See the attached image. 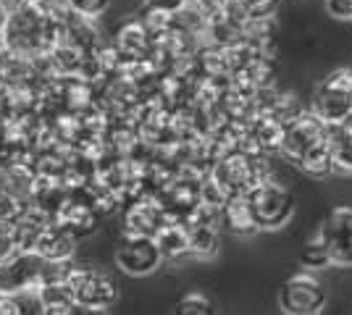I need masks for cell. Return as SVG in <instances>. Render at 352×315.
I'll list each match as a JSON object with an SVG mask.
<instances>
[{
    "mask_svg": "<svg viewBox=\"0 0 352 315\" xmlns=\"http://www.w3.org/2000/svg\"><path fill=\"white\" fill-rule=\"evenodd\" d=\"M248 200L261 229H279V226H284L292 218L294 213L292 192L287 187H281L279 181H274L271 176L252 184L248 192Z\"/></svg>",
    "mask_w": 352,
    "mask_h": 315,
    "instance_id": "obj_1",
    "label": "cell"
},
{
    "mask_svg": "<svg viewBox=\"0 0 352 315\" xmlns=\"http://www.w3.org/2000/svg\"><path fill=\"white\" fill-rule=\"evenodd\" d=\"M113 263L126 276H150L161 268L163 255L155 237L124 231V237L118 240L116 250H113Z\"/></svg>",
    "mask_w": 352,
    "mask_h": 315,
    "instance_id": "obj_2",
    "label": "cell"
},
{
    "mask_svg": "<svg viewBox=\"0 0 352 315\" xmlns=\"http://www.w3.org/2000/svg\"><path fill=\"white\" fill-rule=\"evenodd\" d=\"M313 110L326 124L344 121L352 113V71L339 69L321 79L313 92Z\"/></svg>",
    "mask_w": 352,
    "mask_h": 315,
    "instance_id": "obj_3",
    "label": "cell"
},
{
    "mask_svg": "<svg viewBox=\"0 0 352 315\" xmlns=\"http://www.w3.org/2000/svg\"><path fill=\"white\" fill-rule=\"evenodd\" d=\"M66 284L74 286L76 305L89 310V313L92 310H108V307H113V302L118 297L113 279H108L100 270H92L89 266H76V263H72Z\"/></svg>",
    "mask_w": 352,
    "mask_h": 315,
    "instance_id": "obj_4",
    "label": "cell"
},
{
    "mask_svg": "<svg viewBox=\"0 0 352 315\" xmlns=\"http://www.w3.org/2000/svg\"><path fill=\"white\" fill-rule=\"evenodd\" d=\"M279 302L292 315H316L326 307V289L316 276L300 273V276H292L289 281H284Z\"/></svg>",
    "mask_w": 352,
    "mask_h": 315,
    "instance_id": "obj_5",
    "label": "cell"
},
{
    "mask_svg": "<svg viewBox=\"0 0 352 315\" xmlns=\"http://www.w3.org/2000/svg\"><path fill=\"white\" fill-rule=\"evenodd\" d=\"M326 139V121L316 110H302L294 121L284 126V139H281V152L289 161H300L310 148Z\"/></svg>",
    "mask_w": 352,
    "mask_h": 315,
    "instance_id": "obj_6",
    "label": "cell"
},
{
    "mask_svg": "<svg viewBox=\"0 0 352 315\" xmlns=\"http://www.w3.org/2000/svg\"><path fill=\"white\" fill-rule=\"evenodd\" d=\"M334 266H352V208H334L318 234Z\"/></svg>",
    "mask_w": 352,
    "mask_h": 315,
    "instance_id": "obj_7",
    "label": "cell"
},
{
    "mask_svg": "<svg viewBox=\"0 0 352 315\" xmlns=\"http://www.w3.org/2000/svg\"><path fill=\"white\" fill-rule=\"evenodd\" d=\"M45 260L37 253H21L8 263H0V294H16L24 289H37Z\"/></svg>",
    "mask_w": 352,
    "mask_h": 315,
    "instance_id": "obj_8",
    "label": "cell"
},
{
    "mask_svg": "<svg viewBox=\"0 0 352 315\" xmlns=\"http://www.w3.org/2000/svg\"><path fill=\"white\" fill-rule=\"evenodd\" d=\"M166 221H168V210L155 200H134L124 210V231L129 234L155 237Z\"/></svg>",
    "mask_w": 352,
    "mask_h": 315,
    "instance_id": "obj_9",
    "label": "cell"
},
{
    "mask_svg": "<svg viewBox=\"0 0 352 315\" xmlns=\"http://www.w3.org/2000/svg\"><path fill=\"white\" fill-rule=\"evenodd\" d=\"M76 242H79V237L72 229L53 218L43 231V237L34 244V253L43 260H72L76 253Z\"/></svg>",
    "mask_w": 352,
    "mask_h": 315,
    "instance_id": "obj_10",
    "label": "cell"
},
{
    "mask_svg": "<svg viewBox=\"0 0 352 315\" xmlns=\"http://www.w3.org/2000/svg\"><path fill=\"white\" fill-rule=\"evenodd\" d=\"M221 224L226 226L234 237H239V240L255 237V234L261 231L258 218H255L252 205H250V200H248V192L232 195L229 200H226V205L221 208Z\"/></svg>",
    "mask_w": 352,
    "mask_h": 315,
    "instance_id": "obj_11",
    "label": "cell"
},
{
    "mask_svg": "<svg viewBox=\"0 0 352 315\" xmlns=\"http://www.w3.org/2000/svg\"><path fill=\"white\" fill-rule=\"evenodd\" d=\"M113 45L129 60H140L153 50V32L147 30V24L142 19H129L116 30Z\"/></svg>",
    "mask_w": 352,
    "mask_h": 315,
    "instance_id": "obj_12",
    "label": "cell"
},
{
    "mask_svg": "<svg viewBox=\"0 0 352 315\" xmlns=\"http://www.w3.org/2000/svg\"><path fill=\"white\" fill-rule=\"evenodd\" d=\"M56 221H60L63 226H69L74 234L82 240L92 234L98 229V221H100V210L95 208L92 202H82V200H74V197H66L63 205L56 213Z\"/></svg>",
    "mask_w": 352,
    "mask_h": 315,
    "instance_id": "obj_13",
    "label": "cell"
},
{
    "mask_svg": "<svg viewBox=\"0 0 352 315\" xmlns=\"http://www.w3.org/2000/svg\"><path fill=\"white\" fill-rule=\"evenodd\" d=\"M34 184H37V171L30 168V163L14 161V163H6L0 168V192H6V195L30 202Z\"/></svg>",
    "mask_w": 352,
    "mask_h": 315,
    "instance_id": "obj_14",
    "label": "cell"
},
{
    "mask_svg": "<svg viewBox=\"0 0 352 315\" xmlns=\"http://www.w3.org/2000/svg\"><path fill=\"white\" fill-rule=\"evenodd\" d=\"M155 242L161 247L163 260H184L190 255V226L176 224V221H166L161 226V231L155 234Z\"/></svg>",
    "mask_w": 352,
    "mask_h": 315,
    "instance_id": "obj_15",
    "label": "cell"
},
{
    "mask_svg": "<svg viewBox=\"0 0 352 315\" xmlns=\"http://www.w3.org/2000/svg\"><path fill=\"white\" fill-rule=\"evenodd\" d=\"M37 294L43 300V310L50 315H69L79 307L74 286L66 281H45L37 286Z\"/></svg>",
    "mask_w": 352,
    "mask_h": 315,
    "instance_id": "obj_16",
    "label": "cell"
},
{
    "mask_svg": "<svg viewBox=\"0 0 352 315\" xmlns=\"http://www.w3.org/2000/svg\"><path fill=\"white\" fill-rule=\"evenodd\" d=\"M326 142L334 155V168L339 174H352V129L344 124H326Z\"/></svg>",
    "mask_w": 352,
    "mask_h": 315,
    "instance_id": "obj_17",
    "label": "cell"
},
{
    "mask_svg": "<svg viewBox=\"0 0 352 315\" xmlns=\"http://www.w3.org/2000/svg\"><path fill=\"white\" fill-rule=\"evenodd\" d=\"M297 165L308 174V176H313V179H326V176H331L337 168H334V155H331V148H329V142L323 139V142H318L316 148H310L300 161H297Z\"/></svg>",
    "mask_w": 352,
    "mask_h": 315,
    "instance_id": "obj_18",
    "label": "cell"
},
{
    "mask_svg": "<svg viewBox=\"0 0 352 315\" xmlns=\"http://www.w3.org/2000/svg\"><path fill=\"white\" fill-rule=\"evenodd\" d=\"M190 226V255L192 257H213L219 253V229L213 224H187Z\"/></svg>",
    "mask_w": 352,
    "mask_h": 315,
    "instance_id": "obj_19",
    "label": "cell"
},
{
    "mask_svg": "<svg viewBox=\"0 0 352 315\" xmlns=\"http://www.w3.org/2000/svg\"><path fill=\"white\" fill-rule=\"evenodd\" d=\"M300 260H302V266H305V268H326V266L331 263L329 250H326V244H323L321 237H316V240H310V242L302 244V250H300Z\"/></svg>",
    "mask_w": 352,
    "mask_h": 315,
    "instance_id": "obj_20",
    "label": "cell"
},
{
    "mask_svg": "<svg viewBox=\"0 0 352 315\" xmlns=\"http://www.w3.org/2000/svg\"><path fill=\"white\" fill-rule=\"evenodd\" d=\"M300 113H302V105H300V100H297L294 95H279V97L274 100V108H271L268 116H274V119L281 121V124L287 126V124L297 119Z\"/></svg>",
    "mask_w": 352,
    "mask_h": 315,
    "instance_id": "obj_21",
    "label": "cell"
},
{
    "mask_svg": "<svg viewBox=\"0 0 352 315\" xmlns=\"http://www.w3.org/2000/svg\"><path fill=\"white\" fill-rule=\"evenodd\" d=\"M113 0H69V14L85 16V19H100L108 14Z\"/></svg>",
    "mask_w": 352,
    "mask_h": 315,
    "instance_id": "obj_22",
    "label": "cell"
},
{
    "mask_svg": "<svg viewBox=\"0 0 352 315\" xmlns=\"http://www.w3.org/2000/svg\"><path fill=\"white\" fill-rule=\"evenodd\" d=\"M176 313L182 315H210L213 313V305L208 297L203 294H197V292H192L187 297H182V300L176 302Z\"/></svg>",
    "mask_w": 352,
    "mask_h": 315,
    "instance_id": "obj_23",
    "label": "cell"
},
{
    "mask_svg": "<svg viewBox=\"0 0 352 315\" xmlns=\"http://www.w3.org/2000/svg\"><path fill=\"white\" fill-rule=\"evenodd\" d=\"M239 5L248 11L250 19H265L276 11L279 0H239Z\"/></svg>",
    "mask_w": 352,
    "mask_h": 315,
    "instance_id": "obj_24",
    "label": "cell"
},
{
    "mask_svg": "<svg viewBox=\"0 0 352 315\" xmlns=\"http://www.w3.org/2000/svg\"><path fill=\"white\" fill-rule=\"evenodd\" d=\"M190 0H142V8L150 11H163V14H176L187 5Z\"/></svg>",
    "mask_w": 352,
    "mask_h": 315,
    "instance_id": "obj_25",
    "label": "cell"
},
{
    "mask_svg": "<svg viewBox=\"0 0 352 315\" xmlns=\"http://www.w3.org/2000/svg\"><path fill=\"white\" fill-rule=\"evenodd\" d=\"M326 11L339 21L352 19V0H326Z\"/></svg>",
    "mask_w": 352,
    "mask_h": 315,
    "instance_id": "obj_26",
    "label": "cell"
},
{
    "mask_svg": "<svg viewBox=\"0 0 352 315\" xmlns=\"http://www.w3.org/2000/svg\"><path fill=\"white\" fill-rule=\"evenodd\" d=\"M8 16H11L8 5L0 0V37H3V30H6V24H8Z\"/></svg>",
    "mask_w": 352,
    "mask_h": 315,
    "instance_id": "obj_27",
    "label": "cell"
},
{
    "mask_svg": "<svg viewBox=\"0 0 352 315\" xmlns=\"http://www.w3.org/2000/svg\"><path fill=\"white\" fill-rule=\"evenodd\" d=\"M6 5H8V11H16V8H24V5H30L34 0H3Z\"/></svg>",
    "mask_w": 352,
    "mask_h": 315,
    "instance_id": "obj_28",
    "label": "cell"
}]
</instances>
